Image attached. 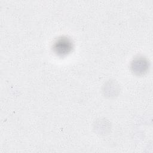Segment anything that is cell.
<instances>
[{"instance_id": "1", "label": "cell", "mask_w": 153, "mask_h": 153, "mask_svg": "<svg viewBox=\"0 0 153 153\" xmlns=\"http://www.w3.org/2000/svg\"><path fill=\"white\" fill-rule=\"evenodd\" d=\"M53 47L54 51L57 54L64 56L71 51L73 44L69 38L67 37H61L55 41Z\"/></svg>"}, {"instance_id": "2", "label": "cell", "mask_w": 153, "mask_h": 153, "mask_svg": "<svg viewBox=\"0 0 153 153\" xmlns=\"http://www.w3.org/2000/svg\"><path fill=\"white\" fill-rule=\"evenodd\" d=\"M131 68L134 72L142 74L147 69L148 63L142 58H137L132 62Z\"/></svg>"}]
</instances>
